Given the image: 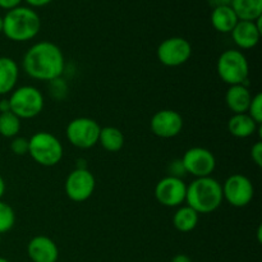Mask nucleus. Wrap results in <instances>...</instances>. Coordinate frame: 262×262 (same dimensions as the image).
Returning a JSON list of instances; mask_svg holds the SVG:
<instances>
[{
    "label": "nucleus",
    "instance_id": "obj_1",
    "mask_svg": "<svg viewBox=\"0 0 262 262\" xmlns=\"http://www.w3.org/2000/svg\"><path fill=\"white\" fill-rule=\"evenodd\" d=\"M22 68L31 78L50 82L63 76L66 58L56 43L40 41L26 51L22 59Z\"/></svg>",
    "mask_w": 262,
    "mask_h": 262
},
{
    "label": "nucleus",
    "instance_id": "obj_2",
    "mask_svg": "<svg viewBox=\"0 0 262 262\" xmlns=\"http://www.w3.org/2000/svg\"><path fill=\"white\" fill-rule=\"evenodd\" d=\"M223 197L222 183L212 177L196 178L187 186L186 202L199 214H211L222 206Z\"/></svg>",
    "mask_w": 262,
    "mask_h": 262
},
{
    "label": "nucleus",
    "instance_id": "obj_3",
    "mask_svg": "<svg viewBox=\"0 0 262 262\" xmlns=\"http://www.w3.org/2000/svg\"><path fill=\"white\" fill-rule=\"evenodd\" d=\"M41 19L37 13L28 7H17L8 10L3 17V33L14 42H26L37 36Z\"/></svg>",
    "mask_w": 262,
    "mask_h": 262
},
{
    "label": "nucleus",
    "instance_id": "obj_4",
    "mask_svg": "<svg viewBox=\"0 0 262 262\" xmlns=\"http://www.w3.org/2000/svg\"><path fill=\"white\" fill-rule=\"evenodd\" d=\"M63 145L53 133L41 130L28 138V155L38 165L46 168L58 165L63 159Z\"/></svg>",
    "mask_w": 262,
    "mask_h": 262
},
{
    "label": "nucleus",
    "instance_id": "obj_5",
    "mask_svg": "<svg viewBox=\"0 0 262 262\" xmlns=\"http://www.w3.org/2000/svg\"><path fill=\"white\" fill-rule=\"evenodd\" d=\"M216 72L220 79L229 86L246 84L248 81L250 66L242 51L229 49L220 54L216 63Z\"/></svg>",
    "mask_w": 262,
    "mask_h": 262
},
{
    "label": "nucleus",
    "instance_id": "obj_6",
    "mask_svg": "<svg viewBox=\"0 0 262 262\" xmlns=\"http://www.w3.org/2000/svg\"><path fill=\"white\" fill-rule=\"evenodd\" d=\"M8 100L10 112L19 119H32L37 117L45 106L42 92L35 86H20L14 89Z\"/></svg>",
    "mask_w": 262,
    "mask_h": 262
},
{
    "label": "nucleus",
    "instance_id": "obj_7",
    "mask_svg": "<svg viewBox=\"0 0 262 262\" xmlns=\"http://www.w3.org/2000/svg\"><path fill=\"white\" fill-rule=\"evenodd\" d=\"M101 127L92 118H74L67 125L66 135L69 143L81 150H89L99 143Z\"/></svg>",
    "mask_w": 262,
    "mask_h": 262
},
{
    "label": "nucleus",
    "instance_id": "obj_8",
    "mask_svg": "<svg viewBox=\"0 0 262 262\" xmlns=\"http://www.w3.org/2000/svg\"><path fill=\"white\" fill-rule=\"evenodd\" d=\"M96 188V179L89 169L74 168L68 174L64 183L67 197L73 202H84L94 194Z\"/></svg>",
    "mask_w": 262,
    "mask_h": 262
},
{
    "label": "nucleus",
    "instance_id": "obj_9",
    "mask_svg": "<svg viewBox=\"0 0 262 262\" xmlns=\"http://www.w3.org/2000/svg\"><path fill=\"white\" fill-rule=\"evenodd\" d=\"M223 197L234 207H246L255 196V188L250 178L242 174H232L222 186Z\"/></svg>",
    "mask_w": 262,
    "mask_h": 262
},
{
    "label": "nucleus",
    "instance_id": "obj_10",
    "mask_svg": "<svg viewBox=\"0 0 262 262\" xmlns=\"http://www.w3.org/2000/svg\"><path fill=\"white\" fill-rule=\"evenodd\" d=\"M192 55V45L184 37L165 38L156 50L159 61L165 67H179L189 60Z\"/></svg>",
    "mask_w": 262,
    "mask_h": 262
},
{
    "label": "nucleus",
    "instance_id": "obj_11",
    "mask_svg": "<svg viewBox=\"0 0 262 262\" xmlns=\"http://www.w3.org/2000/svg\"><path fill=\"white\" fill-rule=\"evenodd\" d=\"M181 160L186 169V173L191 174L196 178L211 177L216 168V159H215L214 154L205 147L188 148Z\"/></svg>",
    "mask_w": 262,
    "mask_h": 262
},
{
    "label": "nucleus",
    "instance_id": "obj_12",
    "mask_svg": "<svg viewBox=\"0 0 262 262\" xmlns=\"http://www.w3.org/2000/svg\"><path fill=\"white\" fill-rule=\"evenodd\" d=\"M155 199L165 207H179L186 201L187 184L182 178L164 177L155 186Z\"/></svg>",
    "mask_w": 262,
    "mask_h": 262
},
{
    "label": "nucleus",
    "instance_id": "obj_13",
    "mask_svg": "<svg viewBox=\"0 0 262 262\" xmlns=\"http://www.w3.org/2000/svg\"><path fill=\"white\" fill-rule=\"evenodd\" d=\"M150 128L151 132L160 138L177 137L183 129V118L176 110H160L151 118Z\"/></svg>",
    "mask_w": 262,
    "mask_h": 262
},
{
    "label": "nucleus",
    "instance_id": "obj_14",
    "mask_svg": "<svg viewBox=\"0 0 262 262\" xmlns=\"http://www.w3.org/2000/svg\"><path fill=\"white\" fill-rule=\"evenodd\" d=\"M261 19L260 17L256 20H238L235 27L233 28L232 38L235 45L242 50L253 49L258 43L261 37Z\"/></svg>",
    "mask_w": 262,
    "mask_h": 262
},
{
    "label": "nucleus",
    "instance_id": "obj_15",
    "mask_svg": "<svg viewBox=\"0 0 262 262\" xmlns=\"http://www.w3.org/2000/svg\"><path fill=\"white\" fill-rule=\"evenodd\" d=\"M27 255L32 262H56L59 258V248L51 238L36 235L28 242Z\"/></svg>",
    "mask_w": 262,
    "mask_h": 262
},
{
    "label": "nucleus",
    "instance_id": "obj_16",
    "mask_svg": "<svg viewBox=\"0 0 262 262\" xmlns=\"http://www.w3.org/2000/svg\"><path fill=\"white\" fill-rule=\"evenodd\" d=\"M252 95L246 84H234L229 86L225 94V102L233 114H243L247 113Z\"/></svg>",
    "mask_w": 262,
    "mask_h": 262
},
{
    "label": "nucleus",
    "instance_id": "obj_17",
    "mask_svg": "<svg viewBox=\"0 0 262 262\" xmlns=\"http://www.w3.org/2000/svg\"><path fill=\"white\" fill-rule=\"evenodd\" d=\"M19 77V68L14 59L0 56V95L10 94L15 89Z\"/></svg>",
    "mask_w": 262,
    "mask_h": 262
},
{
    "label": "nucleus",
    "instance_id": "obj_18",
    "mask_svg": "<svg viewBox=\"0 0 262 262\" xmlns=\"http://www.w3.org/2000/svg\"><path fill=\"white\" fill-rule=\"evenodd\" d=\"M260 128L261 125H258L247 113L233 114L230 119L228 120V130H229L230 135L237 138L251 137Z\"/></svg>",
    "mask_w": 262,
    "mask_h": 262
},
{
    "label": "nucleus",
    "instance_id": "obj_19",
    "mask_svg": "<svg viewBox=\"0 0 262 262\" xmlns=\"http://www.w3.org/2000/svg\"><path fill=\"white\" fill-rule=\"evenodd\" d=\"M210 19H211L212 27H214L217 32L222 33L232 32L233 28L235 27V25H237L238 20H239L230 5L212 9Z\"/></svg>",
    "mask_w": 262,
    "mask_h": 262
},
{
    "label": "nucleus",
    "instance_id": "obj_20",
    "mask_svg": "<svg viewBox=\"0 0 262 262\" xmlns=\"http://www.w3.org/2000/svg\"><path fill=\"white\" fill-rule=\"evenodd\" d=\"M200 214L189 206H179L173 215V225L178 232L189 233L197 227Z\"/></svg>",
    "mask_w": 262,
    "mask_h": 262
},
{
    "label": "nucleus",
    "instance_id": "obj_21",
    "mask_svg": "<svg viewBox=\"0 0 262 262\" xmlns=\"http://www.w3.org/2000/svg\"><path fill=\"white\" fill-rule=\"evenodd\" d=\"M125 142L124 135L117 127H104L100 130L99 143L107 152H119Z\"/></svg>",
    "mask_w": 262,
    "mask_h": 262
},
{
    "label": "nucleus",
    "instance_id": "obj_22",
    "mask_svg": "<svg viewBox=\"0 0 262 262\" xmlns=\"http://www.w3.org/2000/svg\"><path fill=\"white\" fill-rule=\"evenodd\" d=\"M230 7L239 20H256L262 15V0H232Z\"/></svg>",
    "mask_w": 262,
    "mask_h": 262
},
{
    "label": "nucleus",
    "instance_id": "obj_23",
    "mask_svg": "<svg viewBox=\"0 0 262 262\" xmlns=\"http://www.w3.org/2000/svg\"><path fill=\"white\" fill-rule=\"evenodd\" d=\"M20 130V119L12 112L0 113V135L5 138L17 137Z\"/></svg>",
    "mask_w": 262,
    "mask_h": 262
},
{
    "label": "nucleus",
    "instance_id": "obj_24",
    "mask_svg": "<svg viewBox=\"0 0 262 262\" xmlns=\"http://www.w3.org/2000/svg\"><path fill=\"white\" fill-rule=\"evenodd\" d=\"M15 224V212L10 205L0 200V234L8 233Z\"/></svg>",
    "mask_w": 262,
    "mask_h": 262
},
{
    "label": "nucleus",
    "instance_id": "obj_25",
    "mask_svg": "<svg viewBox=\"0 0 262 262\" xmlns=\"http://www.w3.org/2000/svg\"><path fill=\"white\" fill-rule=\"evenodd\" d=\"M247 114L257 123L258 125L262 124V95L258 92L255 96H252V100L248 106Z\"/></svg>",
    "mask_w": 262,
    "mask_h": 262
},
{
    "label": "nucleus",
    "instance_id": "obj_26",
    "mask_svg": "<svg viewBox=\"0 0 262 262\" xmlns=\"http://www.w3.org/2000/svg\"><path fill=\"white\" fill-rule=\"evenodd\" d=\"M49 83H50V94L54 99L61 100L67 96V94H68V84L61 79V77L53 79Z\"/></svg>",
    "mask_w": 262,
    "mask_h": 262
},
{
    "label": "nucleus",
    "instance_id": "obj_27",
    "mask_svg": "<svg viewBox=\"0 0 262 262\" xmlns=\"http://www.w3.org/2000/svg\"><path fill=\"white\" fill-rule=\"evenodd\" d=\"M10 150H12V152L17 156L27 155L28 138L20 137V136H17V137L12 138V142H10Z\"/></svg>",
    "mask_w": 262,
    "mask_h": 262
},
{
    "label": "nucleus",
    "instance_id": "obj_28",
    "mask_svg": "<svg viewBox=\"0 0 262 262\" xmlns=\"http://www.w3.org/2000/svg\"><path fill=\"white\" fill-rule=\"evenodd\" d=\"M186 169H184L183 163H182L181 159H176L170 163L169 165V176L177 177V178H182L183 176H186Z\"/></svg>",
    "mask_w": 262,
    "mask_h": 262
},
{
    "label": "nucleus",
    "instance_id": "obj_29",
    "mask_svg": "<svg viewBox=\"0 0 262 262\" xmlns=\"http://www.w3.org/2000/svg\"><path fill=\"white\" fill-rule=\"evenodd\" d=\"M251 159H252V161L258 166V168H261L262 166V142L261 141H257V142L251 147Z\"/></svg>",
    "mask_w": 262,
    "mask_h": 262
},
{
    "label": "nucleus",
    "instance_id": "obj_30",
    "mask_svg": "<svg viewBox=\"0 0 262 262\" xmlns=\"http://www.w3.org/2000/svg\"><path fill=\"white\" fill-rule=\"evenodd\" d=\"M20 2L22 0H0V8L7 10L14 9V8L19 7Z\"/></svg>",
    "mask_w": 262,
    "mask_h": 262
},
{
    "label": "nucleus",
    "instance_id": "obj_31",
    "mask_svg": "<svg viewBox=\"0 0 262 262\" xmlns=\"http://www.w3.org/2000/svg\"><path fill=\"white\" fill-rule=\"evenodd\" d=\"M210 7H212V9L219 7H228V5L232 4V0H207Z\"/></svg>",
    "mask_w": 262,
    "mask_h": 262
},
{
    "label": "nucleus",
    "instance_id": "obj_32",
    "mask_svg": "<svg viewBox=\"0 0 262 262\" xmlns=\"http://www.w3.org/2000/svg\"><path fill=\"white\" fill-rule=\"evenodd\" d=\"M31 7H35V8H41V7H45V5L50 4L53 0H26Z\"/></svg>",
    "mask_w": 262,
    "mask_h": 262
},
{
    "label": "nucleus",
    "instance_id": "obj_33",
    "mask_svg": "<svg viewBox=\"0 0 262 262\" xmlns=\"http://www.w3.org/2000/svg\"><path fill=\"white\" fill-rule=\"evenodd\" d=\"M171 262H192L191 257L184 253H179V255H176L173 258H171Z\"/></svg>",
    "mask_w": 262,
    "mask_h": 262
},
{
    "label": "nucleus",
    "instance_id": "obj_34",
    "mask_svg": "<svg viewBox=\"0 0 262 262\" xmlns=\"http://www.w3.org/2000/svg\"><path fill=\"white\" fill-rule=\"evenodd\" d=\"M7 112H10L9 100L8 99L0 100V113H7Z\"/></svg>",
    "mask_w": 262,
    "mask_h": 262
},
{
    "label": "nucleus",
    "instance_id": "obj_35",
    "mask_svg": "<svg viewBox=\"0 0 262 262\" xmlns=\"http://www.w3.org/2000/svg\"><path fill=\"white\" fill-rule=\"evenodd\" d=\"M76 169H89L87 168V164H86V160L84 159H78V160L76 161Z\"/></svg>",
    "mask_w": 262,
    "mask_h": 262
},
{
    "label": "nucleus",
    "instance_id": "obj_36",
    "mask_svg": "<svg viewBox=\"0 0 262 262\" xmlns=\"http://www.w3.org/2000/svg\"><path fill=\"white\" fill-rule=\"evenodd\" d=\"M5 188H7V187H5V182L4 179H3V177L0 176V200H2V197L4 196Z\"/></svg>",
    "mask_w": 262,
    "mask_h": 262
},
{
    "label": "nucleus",
    "instance_id": "obj_37",
    "mask_svg": "<svg viewBox=\"0 0 262 262\" xmlns=\"http://www.w3.org/2000/svg\"><path fill=\"white\" fill-rule=\"evenodd\" d=\"M257 237H258V242H261V227H258V232H257Z\"/></svg>",
    "mask_w": 262,
    "mask_h": 262
},
{
    "label": "nucleus",
    "instance_id": "obj_38",
    "mask_svg": "<svg viewBox=\"0 0 262 262\" xmlns=\"http://www.w3.org/2000/svg\"><path fill=\"white\" fill-rule=\"evenodd\" d=\"M0 33H3V17L0 15Z\"/></svg>",
    "mask_w": 262,
    "mask_h": 262
},
{
    "label": "nucleus",
    "instance_id": "obj_39",
    "mask_svg": "<svg viewBox=\"0 0 262 262\" xmlns=\"http://www.w3.org/2000/svg\"><path fill=\"white\" fill-rule=\"evenodd\" d=\"M0 262H9L7 260V258H4V257H0Z\"/></svg>",
    "mask_w": 262,
    "mask_h": 262
}]
</instances>
